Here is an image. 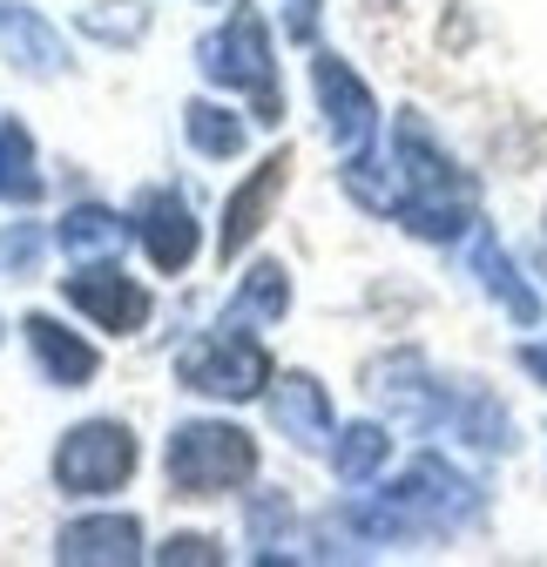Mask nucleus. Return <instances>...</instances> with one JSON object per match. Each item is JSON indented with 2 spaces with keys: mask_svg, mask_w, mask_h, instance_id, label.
<instances>
[{
  "mask_svg": "<svg viewBox=\"0 0 547 567\" xmlns=\"http://www.w3.org/2000/svg\"><path fill=\"white\" fill-rule=\"evenodd\" d=\"M257 473V440L237 433L224 419H196L176 425L169 440V486L189 493V501H217V493H237Z\"/></svg>",
  "mask_w": 547,
  "mask_h": 567,
  "instance_id": "1",
  "label": "nucleus"
},
{
  "mask_svg": "<svg viewBox=\"0 0 547 567\" xmlns=\"http://www.w3.org/2000/svg\"><path fill=\"white\" fill-rule=\"evenodd\" d=\"M196 61H203V75H210V82L244 89L257 102V122H278V61H270V34H264L257 8H237L217 34H203Z\"/></svg>",
  "mask_w": 547,
  "mask_h": 567,
  "instance_id": "2",
  "label": "nucleus"
},
{
  "mask_svg": "<svg viewBox=\"0 0 547 567\" xmlns=\"http://www.w3.org/2000/svg\"><path fill=\"white\" fill-rule=\"evenodd\" d=\"M176 379L203 399H257L270 385V359H264V344L250 331H237V318L224 331H203L183 359H176Z\"/></svg>",
  "mask_w": 547,
  "mask_h": 567,
  "instance_id": "3",
  "label": "nucleus"
},
{
  "mask_svg": "<svg viewBox=\"0 0 547 567\" xmlns=\"http://www.w3.org/2000/svg\"><path fill=\"white\" fill-rule=\"evenodd\" d=\"M128 473H135V433L115 425V419L75 425V433L61 440V453H54V480L68 493H115Z\"/></svg>",
  "mask_w": 547,
  "mask_h": 567,
  "instance_id": "4",
  "label": "nucleus"
},
{
  "mask_svg": "<svg viewBox=\"0 0 547 567\" xmlns=\"http://www.w3.org/2000/svg\"><path fill=\"white\" fill-rule=\"evenodd\" d=\"M311 95H318V109H324V128H331L338 150H345V156H365L372 135H379V102H372V89H365L338 54H311Z\"/></svg>",
  "mask_w": 547,
  "mask_h": 567,
  "instance_id": "5",
  "label": "nucleus"
},
{
  "mask_svg": "<svg viewBox=\"0 0 547 567\" xmlns=\"http://www.w3.org/2000/svg\"><path fill=\"white\" fill-rule=\"evenodd\" d=\"M61 291H68V305H75V311H89L102 331H143V318H149V291L128 270H115V264H95V270L61 277Z\"/></svg>",
  "mask_w": 547,
  "mask_h": 567,
  "instance_id": "6",
  "label": "nucleus"
},
{
  "mask_svg": "<svg viewBox=\"0 0 547 567\" xmlns=\"http://www.w3.org/2000/svg\"><path fill=\"white\" fill-rule=\"evenodd\" d=\"M285 183H291V150H278V156H264L257 169H250V183L244 189H230V203H224V257H237L257 230H264V217L278 209V196H285Z\"/></svg>",
  "mask_w": 547,
  "mask_h": 567,
  "instance_id": "7",
  "label": "nucleus"
},
{
  "mask_svg": "<svg viewBox=\"0 0 547 567\" xmlns=\"http://www.w3.org/2000/svg\"><path fill=\"white\" fill-rule=\"evenodd\" d=\"M135 237H143V250H149L156 270H183L196 257V217H189V203L169 196V189H156L149 209H143V224H135Z\"/></svg>",
  "mask_w": 547,
  "mask_h": 567,
  "instance_id": "8",
  "label": "nucleus"
},
{
  "mask_svg": "<svg viewBox=\"0 0 547 567\" xmlns=\"http://www.w3.org/2000/svg\"><path fill=\"white\" fill-rule=\"evenodd\" d=\"M466 257H473V277H481L487 291L507 305V318H514V324H540V291L514 270V257L500 250V237H494V230H473V250H466Z\"/></svg>",
  "mask_w": 547,
  "mask_h": 567,
  "instance_id": "9",
  "label": "nucleus"
},
{
  "mask_svg": "<svg viewBox=\"0 0 547 567\" xmlns=\"http://www.w3.org/2000/svg\"><path fill=\"white\" fill-rule=\"evenodd\" d=\"M270 419H278L298 446L331 440V399H324V385L311 372H285L278 385H270Z\"/></svg>",
  "mask_w": 547,
  "mask_h": 567,
  "instance_id": "10",
  "label": "nucleus"
},
{
  "mask_svg": "<svg viewBox=\"0 0 547 567\" xmlns=\"http://www.w3.org/2000/svg\"><path fill=\"white\" fill-rule=\"evenodd\" d=\"M135 554H143L135 514H95L61 534V560H135Z\"/></svg>",
  "mask_w": 547,
  "mask_h": 567,
  "instance_id": "11",
  "label": "nucleus"
},
{
  "mask_svg": "<svg viewBox=\"0 0 547 567\" xmlns=\"http://www.w3.org/2000/svg\"><path fill=\"white\" fill-rule=\"evenodd\" d=\"M28 344H34V359H41V372L54 379V385H89L95 379V344H82L75 331H61L54 318H28Z\"/></svg>",
  "mask_w": 547,
  "mask_h": 567,
  "instance_id": "12",
  "label": "nucleus"
},
{
  "mask_svg": "<svg viewBox=\"0 0 547 567\" xmlns=\"http://www.w3.org/2000/svg\"><path fill=\"white\" fill-rule=\"evenodd\" d=\"M392 460V433L385 425H372V419H359V425H345V433H338V446H331V466H338V480H372L379 466Z\"/></svg>",
  "mask_w": 547,
  "mask_h": 567,
  "instance_id": "13",
  "label": "nucleus"
},
{
  "mask_svg": "<svg viewBox=\"0 0 547 567\" xmlns=\"http://www.w3.org/2000/svg\"><path fill=\"white\" fill-rule=\"evenodd\" d=\"M291 311V277L278 270V264H257L250 277H244V291H237V305H230V318L244 324V318H264V324H278Z\"/></svg>",
  "mask_w": 547,
  "mask_h": 567,
  "instance_id": "14",
  "label": "nucleus"
},
{
  "mask_svg": "<svg viewBox=\"0 0 547 567\" xmlns=\"http://www.w3.org/2000/svg\"><path fill=\"white\" fill-rule=\"evenodd\" d=\"M183 128H189V142H196L203 156H237L244 150V122L230 109H217V102H189L183 109Z\"/></svg>",
  "mask_w": 547,
  "mask_h": 567,
  "instance_id": "15",
  "label": "nucleus"
},
{
  "mask_svg": "<svg viewBox=\"0 0 547 567\" xmlns=\"http://www.w3.org/2000/svg\"><path fill=\"white\" fill-rule=\"evenodd\" d=\"M0 196H14V203H34V196H41L34 150H28V135H21L14 122L0 128Z\"/></svg>",
  "mask_w": 547,
  "mask_h": 567,
  "instance_id": "16",
  "label": "nucleus"
},
{
  "mask_svg": "<svg viewBox=\"0 0 547 567\" xmlns=\"http://www.w3.org/2000/svg\"><path fill=\"white\" fill-rule=\"evenodd\" d=\"M122 237H128V224H115L109 209H95V203L89 209H68V224H61V244L68 250H115Z\"/></svg>",
  "mask_w": 547,
  "mask_h": 567,
  "instance_id": "17",
  "label": "nucleus"
},
{
  "mask_svg": "<svg viewBox=\"0 0 547 567\" xmlns=\"http://www.w3.org/2000/svg\"><path fill=\"white\" fill-rule=\"evenodd\" d=\"M0 28H8V48H14V54H28V68H34V75H48V68L61 61V41H54V34H48V28H41L28 8H14V14L0 21Z\"/></svg>",
  "mask_w": 547,
  "mask_h": 567,
  "instance_id": "18",
  "label": "nucleus"
},
{
  "mask_svg": "<svg viewBox=\"0 0 547 567\" xmlns=\"http://www.w3.org/2000/svg\"><path fill=\"white\" fill-rule=\"evenodd\" d=\"M14 264H21V270H34V264H41V230H28V224H21V230L0 237V270H14Z\"/></svg>",
  "mask_w": 547,
  "mask_h": 567,
  "instance_id": "19",
  "label": "nucleus"
},
{
  "mask_svg": "<svg viewBox=\"0 0 547 567\" xmlns=\"http://www.w3.org/2000/svg\"><path fill=\"white\" fill-rule=\"evenodd\" d=\"M156 560H224V554H217V540H210V534H176Z\"/></svg>",
  "mask_w": 547,
  "mask_h": 567,
  "instance_id": "20",
  "label": "nucleus"
},
{
  "mask_svg": "<svg viewBox=\"0 0 547 567\" xmlns=\"http://www.w3.org/2000/svg\"><path fill=\"white\" fill-rule=\"evenodd\" d=\"M311 28H318V0H291V34L311 41Z\"/></svg>",
  "mask_w": 547,
  "mask_h": 567,
  "instance_id": "21",
  "label": "nucleus"
},
{
  "mask_svg": "<svg viewBox=\"0 0 547 567\" xmlns=\"http://www.w3.org/2000/svg\"><path fill=\"white\" fill-rule=\"evenodd\" d=\"M540 237H547V217H540Z\"/></svg>",
  "mask_w": 547,
  "mask_h": 567,
  "instance_id": "22",
  "label": "nucleus"
}]
</instances>
